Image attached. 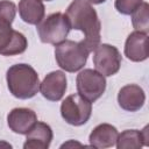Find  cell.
<instances>
[{
    "label": "cell",
    "mask_w": 149,
    "mask_h": 149,
    "mask_svg": "<svg viewBox=\"0 0 149 149\" xmlns=\"http://www.w3.org/2000/svg\"><path fill=\"white\" fill-rule=\"evenodd\" d=\"M37 122L36 113L26 107L13 108L7 115V125L9 129L16 134L26 135Z\"/></svg>",
    "instance_id": "10"
},
{
    "label": "cell",
    "mask_w": 149,
    "mask_h": 149,
    "mask_svg": "<svg viewBox=\"0 0 149 149\" xmlns=\"http://www.w3.org/2000/svg\"><path fill=\"white\" fill-rule=\"evenodd\" d=\"M16 15V6L9 0H0V20L12 23Z\"/></svg>",
    "instance_id": "18"
},
{
    "label": "cell",
    "mask_w": 149,
    "mask_h": 149,
    "mask_svg": "<svg viewBox=\"0 0 149 149\" xmlns=\"http://www.w3.org/2000/svg\"><path fill=\"white\" fill-rule=\"evenodd\" d=\"M146 102V93L143 88L136 84H128L120 88L118 93L119 106L127 112L140 111Z\"/></svg>",
    "instance_id": "11"
},
{
    "label": "cell",
    "mask_w": 149,
    "mask_h": 149,
    "mask_svg": "<svg viewBox=\"0 0 149 149\" xmlns=\"http://www.w3.org/2000/svg\"><path fill=\"white\" fill-rule=\"evenodd\" d=\"M90 52L80 43L72 40H64L56 44L55 58L58 66L66 72H77L84 68Z\"/></svg>",
    "instance_id": "3"
},
{
    "label": "cell",
    "mask_w": 149,
    "mask_h": 149,
    "mask_svg": "<svg viewBox=\"0 0 149 149\" xmlns=\"http://www.w3.org/2000/svg\"><path fill=\"white\" fill-rule=\"evenodd\" d=\"M132 24L135 30L148 33L149 31V5L142 2L132 14Z\"/></svg>",
    "instance_id": "17"
},
{
    "label": "cell",
    "mask_w": 149,
    "mask_h": 149,
    "mask_svg": "<svg viewBox=\"0 0 149 149\" xmlns=\"http://www.w3.org/2000/svg\"><path fill=\"white\" fill-rule=\"evenodd\" d=\"M26 135L27 137L23 143L24 149H48L54 137L51 127L41 121H37Z\"/></svg>",
    "instance_id": "13"
},
{
    "label": "cell",
    "mask_w": 149,
    "mask_h": 149,
    "mask_svg": "<svg viewBox=\"0 0 149 149\" xmlns=\"http://www.w3.org/2000/svg\"><path fill=\"white\" fill-rule=\"evenodd\" d=\"M119 132L114 126L109 123H100L93 128L88 136L90 146L99 149L114 147Z\"/></svg>",
    "instance_id": "14"
},
{
    "label": "cell",
    "mask_w": 149,
    "mask_h": 149,
    "mask_svg": "<svg viewBox=\"0 0 149 149\" xmlns=\"http://www.w3.org/2000/svg\"><path fill=\"white\" fill-rule=\"evenodd\" d=\"M28 41L26 36L12 28V23L0 20V55L15 56L26 51Z\"/></svg>",
    "instance_id": "8"
},
{
    "label": "cell",
    "mask_w": 149,
    "mask_h": 149,
    "mask_svg": "<svg viewBox=\"0 0 149 149\" xmlns=\"http://www.w3.org/2000/svg\"><path fill=\"white\" fill-rule=\"evenodd\" d=\"M90 3H93V5H100V3H104L106 0H87Z\"/></svg>",
    "instance_id": "20"
},
{
    "label": "cell",
    "mask_w": 149,
    "mask_h": 149,
    "mask_svg": "<svg viewBox=\"0 0 149 149\" xmlns=\"http://www.w3.org/2000/svg\"><path fill=\"white\" fill-rule=\"evenodd\" d=\"M125 56L132 62H143L148 58V33L135 30L125 42Z\"/></svg>",
    "instance_id": "12"
},
{
    "label": "cell",
    "mask_w": 149,
    "mask_h": 149,
    "mask_svg": "<svg viewBox=\"0 0 149 149\" xmlns=\"http://www.w3.org/2000/svg\"><path fill=\"white\" fill-rule=\"evenodd\" d=\"M121 54L116 47L102 43L94 49L93 65L98 72L105 77L115 74L121 66Z\"/></svg>",
    "instance_id": "7"
},
{
    "label": "cell",
    "mask_w": 149,
    "mask_h": 149,
    "mask_svg": "<svg viewBox=\"0 0 149 149\" xmlns=\"http://www.w3.org/2000/svg\"><path fill=\"white\" fill-rule=\"evenodd\" d=\"M36 26L41 42L54 45L66 40V36L71 29L65 14L61 12L48 15Z\"/></svg>",
    "instance_id": "4"
},
{
    "label": "cell",
    "mask_w": 149,
    "mask_h": 149,
    "mask_svg": "<svg viewBox=\"0 0 149 149\" xmlns=\"http://www.w3.org/2000/svg\"><path fill=\"white\" fill-rule=\"evenodd\" d=\"M76 86L78 94L86 100L94 102L105 93L106 78L97 70L84 69L77 74Z\"/></svg>",
    "instance_id": "6"
},
{
    "label": "cell",
    "mask_w": 149,
    "mask_h": 149,
    "mask_svg": "<svg viewBox=\"0 0 149 149\" xmlns=\"http://www.w3.org/2000/svg\"><path fill=\"white\" fill-rule=\"evenodd\" d=\"M42 1H52V0H42Z\"/></svg>",
    "instance_id": "21"
},
{
    "label": "cell",
    "mask_w": 149,
    "mask_h": 149,
    "mask_svg": "<svg viewBox=\"0 0 149 149\" xmlns=\"http://www.w3.org/2000/svg\"><path fill=\"white\" fill-rule=\"evenodd\" d=\"M149 127L146 126L142 130L126 129L118 135L115 146L118 149H137L143 146H149Z\"/></svg>",
    "instance_id": "15"
},
{
    "label": "cell",
    "mask_w": 149,
    "mask_h": 149,
    "mask_svg": "<svg viewBox=\"0 0 149 149\" xmlns=\"http://www.w3.org/2000/svg\"><path fill=\"white\" fill-rule=\"evenodd\" d=\"M92 114V102L78 93L68 95L61 105V115L71 126L85 125Z\"/></svg>",
    "instance_id": "5"
},
{
    "label": "cell",
    "mask_w": 149,
    "mask_h": 149,
    "mask_svg": "<svg viewBox=\"0 0 149 149\" xmlns=\"http://www.w3.org/2000/svg\"><path fill=\"white\" fill-rule=\"evenodd\" d=\"M142 2L143 0H115L114 6L119 13L123 15H130Z\"/></svg>",
    "instance_id": "19"
},
{
    "label": "cell",
    "mask_w": 149,
    "mask_h": 149,
    "mask_svg": "<svg viewBox=\"0 0 149 149\" xmlns=\"http://www.w3.org/2000/svg\"><path fill=\"white\" fill-rule=\"evenodd\" d=\"M17 8L20 17L28 24H38L45 15L42 0H20Z\"/></svg>",
    "instance_id": "16"
},
{
    "label": "cell",
    "mask_w": 149,
    "mask_h": 149,
    "mask_svg": "<svg viewBox=\"0 0 149 149\" xmlns=\"http://www.w3.org/2000/svg\"><path fill=\"white\" fill-rule=\"evenodd\" d=\"M65 16L71 29L80 30L84 40L80 43L88 52H92L100 44L101 23L92 3L87 0H73L66 8Z\"/></svg>",
    "instance_id": "1"
},
{
    "label": "cell",
    "mask_w": 149,
    "mask_h": 149,
    "mask_svg": "<svg viewBox=\"0 0 149 149\" xmlns=\"http://www.w3.org/2000/svg\"><path fill=\"white\" fill-rule=\"evenodd\" d=\"M7 87L17 99H30L40 90V78L35 69L24 63L12 65L6 72Z\"/></svg>",
    "instance_id": "2"
},
{
    "label": "cell",
    "mask_w": 149,
    "mask_h": 149,
    "mask_svg": "<svg viewBox=\"0 0 149 149\" xmlns=\"http://www.w3.org/2000/svg\"><path fill=\"white\" fill-rule=\"evenodd\" d=\"M68 79L63 71L56 70L48 73L42 83H40V91L42 95L49 101H59L66 91Z\"/></svg>",
    "instance_id": "9"
}]
</instances>
